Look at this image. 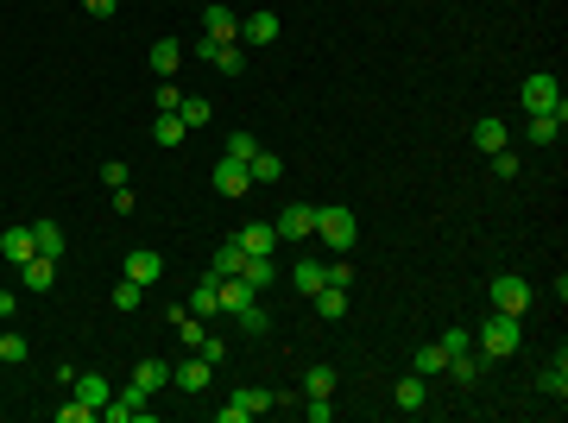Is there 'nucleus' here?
Segmentation results:
<instances>
[{
    "label": "nucleus",
    "mask_w": 568,
    "mask_h": 423,
    "mask_svg": "<svg viewBox=\"0 0 568 423\" xmlns=\"http://www.w3.org/2000/svg\"><path fill=\"white\" fill-rule=\"evenodd\" d=\"M133 386H146V392H158V386H171V367H165L158 354H146V361L133 367Z\"/></svg>",
    "instance_id": "nucleus-20"
},
{
    "label": "nucleus",
    "mask_w": 568,
    "mask_h": 423,
    "mask_svg": "<svg viewBox=\"0 0 568 423\" xmlns=\"http://www.w3.org/2000/svg\"><path fill=\"white\" fill-rule=\"evenodd\" d=\"M240 265H247V247H240V240H228L215 259H208V278H234Z\"/></svg>",
    "instance_id": "nucleus-22"
},
{
    "label": "nucleus",
    "mask_w": 568,
    "mask_h": 423,
    "mask_svg": "<svg viewBox=\"0 0 568 423\" xmlns=\"http://www.w3.org/2000/svg\"><path fill=\"white\" fill-rule=\"evenodd\" d=\"M291 278H297V291H304V297H316V291H322V265H316V259H297V272H291Z\"/></svg>",
    "instance_id": "nucleus-35"
},
{
    "label": "nucleus",
    "mask_w": 568,
    "mask_h": 423,
    "mask_svg": "<svg viewBox=\"0 0 568 423\" xmlns=\"http://www.w3.org/2000/svg\"><path fill=\"white\" fill-rule=\"evenodd\" d=\"M152 108H158V114H177V108H183V89H177L171 77H158V89H152Z\"/></svg>",
    "instance_id": "nucleus-31"
},
{
    "label": "nucleus",
    "mask_w": 568,
    "mask_h": 423,
    "mask_svg": "<svg viewBox=\"0 0 568 423\" xmlns=\"http://www.w3.org/2000/svg\"><path fill=\"white\" fill-rule=\"evenodd\" d=\"M247 171H253V183H278V177H284V159H278V152H265V146H259V152H253V159H247Z\"/></svg>",
    "instance_id": "nucleus-25"
},
{
    "label": "nucleus",
    "mask_w": 568,
    "mask_h": 423,
    "mask_svg": "<svg viewBox=\"0 0 568 423\" xmlns=\"http://www.w3.org/2000/svg\"><path fill=\"white\" fill-rule=\"evenodd\" d=\"M240 278H247V285H253V291H265V285H272V278H278V265H272V253H247V265H240Z\"/></svg>",
    "instance_id": "nucleus-19"
},
{
    "label": "nucleus",
    "mask_w": 568,
    "mask_h": 423,
    "mask_svg": "<svg viewBox=\"0 0 568 423\" xmlns=\"http://www.w3.org/2000/svg\"><path fill=\"white\" fill-rule=\"evenodd\" d=\"M20 285H26L32 297H45V291L57 285V259H51V253H32V259L20 265Z\"/></svg>",
    "instance_id": "nucleus-8"
},
{
    "label": "nucleus",
    "mask_w": 568,
    "mask_h": 423,
    "mask_svg": "<svg viewBox=\"0 0 568 423\" xmlns=\"http://www.w3.org/2000/svg\"><path fill=\"white\" fill-rule=\"evenodd\" d=\"M272 228H278V240H310V234H316V208H310V202H291Z\"/></svg>",
    "instance_id": "nucleus-6"
},
{
    "label": "nucleus",
    "mask_w": 568,
    "mask_h": 423,
    "mask_svg": "<svg viewBox=\"0 0 568 423\" xmlns=\"http://www.w3.org/2000/svg\"><path fill=\"white\" fill-rule=\"evenodd\" d=\"M316 240H322V247H335V253H347V247H353V208L322 202V208H316Z\"/></svg>",
    "instance_id": "nucleus-3"
},
{
    "label": "nucleus",
    "mask_w": 568,
    "mask_h": 423,
    "mask_svg": "<svg viewBox=\"0 0 568 423\" xmlns=\"http://www.w3.org/2000/svg\"><path fill=\"white\" fill-rule=\"evenodd\" d=\"M304 417H310V423H329V417H335V404H329V398H310V404H304Z\"/></svg>",
    "instance_id": "nucleus-47"
},
{
    "label": "nucleus",
    "mask_w": 568,
    "mask_h": 423,
    "mask_svg": "<svg viewBox=\"0 0 568 423\" xmlns=\"http://www.w3.org/2000/svg\"><path fill=\"white\" fill-rule=\"evenodd\" d=\"M32 354V347H26V335H0V361H7V367H20Z\"/></svg>",
    "instance_id": "nucleus-39"
},
{
    "label": "nucleus",
    "mask_w": 568,
    "mask_h": 423,
    "mask_svg": "<svg viewBox=\"0 0 568 423\" xmlns=\"http://www.w3.org/2000/svg\"><path fill=\"white\" fill-rule=\"evenodd\" d=\"M101 183H108V190H126V165L108 159V165H101Z\"/></svg>",
    "instance_id": "nucleus-46"
},
{
    "label": "nucleus",
    "mask_w": 568,
    "mask_h": 423,
    "mask_svg": "<svg viewBox=\"0 0 568 423\" xmlns=\"http://www.w3.org/2000/svg\"><path fill=\"white\" fill-rule=\"evenodd\" d=\"M177 335H183V347H202V316L183 310V316H177Z\"/></svg>",
    "instance_id": "nucleus-42"
},
{
    "label": "nucleus",
    "mask_w": 568,
    "mask_h": 423,
    "mask_svg": "<svg viewBox=\"0 0 568 423\" xmlns=\"http://www.w3.org/2000/svg\"><path fill=\"white\" fill-rule=\"evenodd\" d=\"M69 392H77V398H83V404H89L95 417H101V404L114 398V386H108L101 373H77V379H69Z\"/></svg>",
    "instance_id": "nucleus-13"
},
{
    "label": "nucleus",
    "mask_w": 568,
    "mask_h": 423,
    "mask_svg": "<svg viewBox=\"0 0 568 423\" xmlns=\"http://www.w3.org/2000/svg\"><path fill=\"white\" fill-rule=\"evenodd\" d=\"M253 152H259V139H253V133H234V139H228V159H240V165H247Z\"/></svg>",
    "instance_id": "nucleus-43"
},
{
    "label": "nucleus",
    "mask_w": 568,
    "mask_h": 423,
    "mask_svg": "<svg viewBox=\"0 0 568 423\" xmlns=\"http://www.w3.org/2000/svg\"><path fill=\"white\" fill-rule=\"evenodd\" d=\"M474 347H480V361H506V354H518V316H499V310H492V316L474 329Z\"/></svg>",
    "instance_id": "nucleus-1"
},
{
    "label": "nucleus",
    "mask_w": 568,
    "mask_h": 423,
    "mask_svg": "<svg viewBox=\"0 0 568 423\" xmlns=\"http://www.w3.org/2000/svg\"><path fill=\"white\" fill-rule=\"evenodd\" d=\"M480 367H486V361L467 347V354H449V367H442V373H455V386H474V379H480Z\"/></svg>",
    "instance_id": "nucleus-28"
},
{
    "label": "nucleus",
    "mask_w": 568,
    "mask_h": 423,
    "mask_svg": "<svg viewBox=\"0 0 568 423\" xmlns=\"http://www.w3.org/2000/svg\"><path fill=\"white\" fill-rule=\"evenodd\" d=\"M183 133H190L183 114H158V120H152V139H158V146H183Z\"/></svg>",
    "instance_id": "nucleus-29"
},
{
    "label": "nucleus",
    "mask_w": 568,
    "mask_h": 423,
    "mask_svg": "<svg viewBox=\"0 0 568 423\" xmlns=\"http://www.w3.org/2000/svg\"><path fill=\"white\" fill-rule=\"evenodd\" d=\"M518 102H524L531 114H549V120H568V95H562V83L549 77V69H537V77H524Z\"/></svg>",
    "instance_id": "nucleus-2"
},
{
    "label": "nucleus",
    "mask_w": 568,
    "mask_h": 423,
    "mask_svg": "<svg viewBox=\"0 0 568 423\" xmlns=\"http://www.w3.org/2000/svg\"><path fill=\"white\" fill-rule=\"evenodd\" d=\"M234 240H240L247 253H272V247H278V228H272V222H253V228H240Z\"/></svg>",
    "instance_id": "nucleus-26"
},
{
    "label": "nucleus",
    "mask_w": 568,
    "mask_h": 423,
    "mask_svg": "<svg viewBox=\"0 0 568 423\" xmlns=\"http://www.w3.org/2000/svg\"><path fill=\"white\" fill-rule=\"evenodd\" d=\"M215 291H222V310H234V316L253 304V285H247L240 272H234V278H215Z\"/></svg>",
    "instance_id": "nucleus-18"
},
{
    "label": "nucleus",
    "mask_w": 568,
    "mask_h": 423,
    "mask_svg": "<svg viewBox=\"0 0 568 423\" xmlns=\"http://www.w3.org/2000/svg\"><path fill=\"white\" fill-rule=\"evenodd\" d=\"M492 310H499V316H524V310H531V285H524L518 272H499V278H492Z\"/></svg>",
    "instance_id": "nucleus-5"
},
{
    "label": "nucleus",
    "mask_w": 568,
    "mask_h": 423,
    "mask_svg": "<svg viewBox=\"0 0 568 423\" xmlns=\"http://www.w3.org/2000/svg\"><path fill=\"white\" fill-rule=\"evenodd\" d=\"M202 32L215 38V45H240V20L228 7H202Z\"/></svg>",
    "instance_id": "nucleus-11"
},
{
    "label": "nucleus",
    "mask_w": 568,
    "mask_h": 423,
    "mask_svg": "<svg viewBox=\"0 0 568 423\" xmlns=\"http://www.w3.org/2000/svg\"><path fill=\"white\" fill-rule=\"evenodd\" d=\"M208 379H215V361H208V354L171 367V386H177V392H208Z\"/></svg>",
    "instance_id": "nucleus-9"
},
{
    "label": "nucleus",
    "mask_w": 568,
    "mask_h": 423,
    "mask_svg": "<svg viewBox=\"0 0 568 423\" xmlns=\"http://www.w3.org/2000/svg\"><path fill=\"white\" fill-rule=\"evenodd\" d=\"M398 404H404V411H423V404H430V379H423V373H404V379H398Z\"/></svg>",
    "instance_id": "nucleus-21"
},
{
    "label": "nucleus",
    "mask_w": 568,
    "mask_h": 423,
    "mask_svg": "<svg viewBox=\"0 0 568 423\" xmlns=\"http://www.w3.org/2000/svg\"><path fill=\"white\" fill-rule=\"evenodd\" d=\"M234 322H240V329H247V335H265V310H259V304H247V310H240V316H234Z\"/></svg>",
    "instance_id": "nucleus-45"
},
{
    "label": "nucleus",
    "mask_w": 568,
    "mask_h": 423,
    "mask_svg": "<svg viewBox=\"0 0 568 423\" xmlns=\"http://www.w3.org/2000/svg\"><path fill=\"white\" fill-rule=\"evenodd\" d=\"M467 347H474V329H461V322H455V329L442 335V354H467Z\"/></svg>",
    "instance_id": "nucleus-40"
},
{
    "label": "nucleus",
    "mask_w": 568,
    "mask_h": 423,
    "mask_svg": "<svg viewBox=\"0 0 568 423\" xmlns=\"http://www.w3.org/2000/svg\"><path fill=\"white\" fill-rule=\"evenodd\" d=\"M474 146H480V152H499V146H512V139H506V120H474Z\"/></svg>",
    "instance_id": "nucleus-27"
},
{
    "label": "nucleus",
    "mask_w": 568,
    "mask_h": 423,
    "mask_svg": "<svg viewBox=\"0 0 568 423\" xmlns=\"http://www.w3.org/2000/svg\"><path fill=\"white\" fill-rule=\"evenodd\" d=\"M259 411H272V392L247 386V392H234V398L222 404V423H247V417H259Z\"/></svg>",
    "instance_id": "nucleus-7"
},
{
    "label": "nucleus",
    "mask_w": 568,
    "mask_h": 423,
    "mask_svg": "<svg viewBox=\"0 0 568 423\" xmlns=\"http://www.w3.org/2000/svg\"><path fill=\"white\" fill-rule=\"evenodd\" d=\"M449 367V354H442V341H430V347H417V354H410V373H423V379H436Z\"/></svg>",
    "instance_id": "nucleus-23"
},
{
    "label": "nucleus",
    "mask_w": 568,
    "mask_h": 423,
    "mask_svg": "<svg viewBox=\"0 0 568 423\" xmlns=\"http://www.w3.org/2000/svg\"><path fill=\"white\" fill-rule=\"evenodd\" d=\"M556 133H562V120H549V114H531V146H556Z\"/></svg>",
    "instance_id": "nucleus-38"
},
{
    "label": "nucleus",
    "mask_w": 568,
    "mask_h": 423,
    "mask_svg": "<svg viewBox=\"0 0 568 423\" xmlns=\"http://www.w3.org/2000/svg\"><path fill=\"white\" fill-rule=\"evenodd\" d=\"M114 7L120 0H83V13H95V20H114Z\"/></svg>",
    "instance_id": "nucleus-48"
},
{
    "label": "nucleus",
    "mask_w": 568,
    "mask_h": 423,
    "mask_svg": "<svg viewBox=\"0 0 568 423\" xmlns=\"http://www.w3.org/2000/svg\"><path fill=\"white\" fill-rule=\"evenodd\" d=\"M126 278H133V285H158V278H165V259L158 253H146V247H139V253H126Z\"/></svg>",
    "instance_id": "nucleus-12"
},
{
    "label": "nucleus",
    "mask_w": 568,
    "mask_h": 423,
    "mask_svg": "<svg viewBox=\"0 0 568 423\" xmlns=\"http://www.w3.org/2000/svg\"><path fill=\"white\" fill-rule=\"evenodd\" d=\"M304 392H310V398H329V392H335V367H322V361H316V367L304 373Z\"/></svg>",
    "instance_id": "nucleus-33"
},
{
    "label": "nucleus",
    "mask_w": 568,
    "mask_h": 423,
    "mask_svg": "<svg viewBox=\"0 0 568 423\" xmlns=\"http://www.w3.org/2000/svg\"><path fill=\"white\" fill-rule=\"evenodd\" d=\"M13 310H20V297H13V291H0V322H7Z\"/></svg>",
    "instance_id": "nucleus-49"
},
{
    "label": "nucleus",
    "mask_w": 568,
    "mask_h": 423,
    "mask_svg": "<svg viewBox=\"0 0 568 423\" xmlns=\"http://www.w3.org/2000/svg\"><path fill=\"white\" fill-rule=\"evenodd\" d=\"M543 392H549L556 404L568 398V361H562V354H556V367H543Z\"/></svg>",
    "instance_id": "nucleus-34"
},
{
    "label": "nucleus",
    "mask_w": 568,
    "mask_h": 423,
    "mask_svg": "<svg viewBox=\"0 0 568 423\" xmlns=\"http://www.w3.org/2000/svg\"><path fill=\"white\" fill-rule=\"evenodd\" d=\"M183 310H190V316H202V322L222 310V291H215V278H208V272L196 278V291H190V304H183Z\"/></svg>",
    "instance_id": "nucleus-15"
},
{
    "label": "nucleus",
    "mask_w": 568,
    "mask_h": 423,
    "mask_svg": "<svg viewBox=\"0 0 568 423\" xmlns=\"http://www.w3.org/2000/svg\"><path fill=\"white\" fill-rule=\"evenodd\" d=\"M183 126H208V114H215V102H202V95H183Z\"/></svg>",
    "instance_id": "nucleus-36"
},
{
    "label": "nucleus",
    "mask_w": 568,
    "mask_h": 423,
    "mask_svg": "<svg viewBox=\"0 0 568 423\" xmlns=\"http://www.w3.org/2000/svg\"><path fill=\"white\" fill-rule=\"evenodd\" d=\"M32 240H38V253H51V259L63 253V228H57V222H32Z\"/></svg>",
    "instance_id": "nucleus-32"
},
{
    "label": "nucleus",
    "mask_w": 568,
    "mask_h": 423,
    "mask_svg": "<svg viewBox=\"0 0 568 423\" xmlns=\"http://www.w3.org/2000/svg\"><path fill=\"white\" fill-rule=\"evenodd\" d=\"M108 423H152V392L146 386H120L108 404H101Z\"/></svg>",
    "instance_id": "nucleus-4"
},
{
    "label": "nucleus",
    "mask_w": 568,
    "mask_h": 423,
    "mask_svg": "<svg viewBox=\"0 0 568 423\" xmlns=\"http://www.w3.org/2000/svg\"><path fill=\"white\" fill-rule=\"evenodd\" d=\"M278 38V13H247L240 20V45H272Z\"/></svg>",
    "instance_id": "nucleus-17"
},
{
    "label": "nucleus",
    "mask_w": 568,
    "mask_h": 423,
    "mask_svg": "<svg viewBox=\"0 0 568 423\" xmlns=\"http://www.w3.org/2000/svg\"><path fill=\"white\" fill-rule=\"evenodd\" d=\"M57 423H95V411L83 398H69V404H57Z\"/></svg>",
    "instance_id": "nucleus-41"
},
{
    "label": "nucleus",
    "mask_w": 568,
    "mask_h": 423,
    "mask_svg": "<svg viewBox=\"0 0 568 423\" xmlns=\"http://www.w3.org/2000/svg\"><path fill=\"white\" fill-rule=\"evenodd\" d=\"M492 177H518V152H512V146L492 152Z\"/></svg>",
    "instance_id": "nucleus-44"
},
{
    "label": "nucleus",
    "mask_w": 568,
    "mask_h": 423,
    "mask_svg": "<svg viewBox=\"0 0 568 423\" xmlns=\"http://www.w3.org/2000/svg\"><path fill=\"white\" fill-rule=\"evenodd\" d=\"M322 316H347V285H335V278H322V291L310 297Z\"/></svg>",
    "instance_id": "nucleus-24"
},
{
    "label": "nucleus",
    "mask_w": 568,
    "mask_h": 423,
    "mask_svg": "<svg viewBox=\"0 0 568 423\" xmlns=\"http://www.w3.org/2000/svg\"><path fill=\"white\" fill-rule=\"evenodd\" d=\"M177 63H183V45H177V38H158V45H152V69H158V77H171Z\"/></svg>",
    "instance_id": "nucleus-30"
},
{
    "label": "nucleus",
    "mask_w": 568,
    "mask_h": 423,
    "mask_svg": "<svg viewBox=\"0 0 568 423\" xmlns=\"http://www.w3.org/2000/svg\"><path fill=\"white\" fill-rule=\"evenodd\" d=\"M146 304V285H133V278H120L114 285V310H139Z\"/></svg>",
    "instance_id": "nucleus-37"
},
{
    "label": "nucleus",
    "mask_w": 568,
    "mask_h": 423,
    "mask_svg": "<svg viewBox=\"0 0 568 423\" xmlns=\"http://www.w3.org/2000/svg\"><path fill=\"white\" fill-rule=\"evenodd\" d=\"M215 190H222V196H247V190H253V171H247L240 159L222 152V165H215Z\"/></svg>",
    "instance_id": "nucleus-10"
},
{
    "label": "nucleus",
    "mask_w": 568,
    "mask_h": 423,
    "mask_svg": "<svg viewBox=\"0 0 568 423\" xmlns=\"http://www.w3.org/2000/svg\"><path fill=\"white\" fill-rule=\"evenodd\" d=\"M38 253V240H32V228H7L0 234V259H13V265H26Z\"/></svg>",
    "instance_id": "nucleus-16"
},
{
    "label": "nucleus",
    "mask_w": 568,
    "mask_h": 423,
    "mask_svg": "<svg viewBox=\"0 0 568 423\" xmlns=\"http://www.w3.org/2000/svg\"><path fill=\"white\" fill-rule=\"evenodd\" d=\"M202 57L215 63L222 77H240V69H247V51H240V45H215V38H202Z\"/></svg>",
    "instance_id": "nucleus-14"
}]
</instances>
